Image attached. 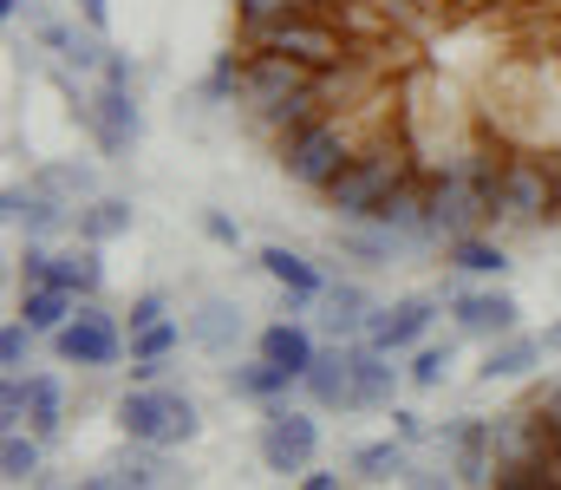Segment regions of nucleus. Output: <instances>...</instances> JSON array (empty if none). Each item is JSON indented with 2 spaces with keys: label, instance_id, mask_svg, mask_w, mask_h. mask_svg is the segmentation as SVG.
Wrapping results in <instances>:
<instances>
[{
  "label": "nucleus",
  "instance_id": "nucleus-41",
  "mask_svg": "<svg viewBox=\"0 0 561 490\" xmlns=\"http://www.w3.org/2000/svg\"><path fill=\"white\" fill-rule=\"evenodd\" d=\"M105 79H112V86H131V59H125V53H112V59H105Z\"/></svg>",
  "mask_w": 561,
  "mask_h": 490
},
{
  "label": "nucleus",
  "instance_id": "nucleus-11",
  "mask_svg": "<svg viewBox=\"0 0 561 490\" xmlns=\"http://www.w3.org/2000/svg\"><path fill=\"white\" fill-rule=\"evenodd\" d=\"M450 315H457V333H470V340H503V333H516L523 308H516V295L490 288V295H457Z\"/></svg>",
  "mask_w": 561,
  "mask_h": 490
},
{
  "label": "nucleus",
  "instance_id": "nucleus-39",
  "mask_svg": "<svg viewBox=\"0 0 561 490\" xmlns=\"http://www.w3.org/2000/svg\"><path fill=\"white\" fill-rule=\"evenodd\" d=\"M79 490H131V478H125L118 465H105V471H92V478H85Z\"/></svg>",
  "mask_w": 561,
  "mask_h": 490
},
{
  "label": "nucleus",
  "instance_id": "nucleus-36",
  "mask_svg": "<svg viewBox=\"0 0 561 490\" xmlns=\"http://www.w3.org/2000/svg\"><path fill=\"white\" fill-rule=\"evenodd\" d=\"M536 419H542V425H549V432L561 438V386H549V392H536Z\"/></svg>",
  "mask_w": 561,
  "mask_h": 490
},
{
  "label": "nucleus",
  "instance_id": "nucleus-9",
  "mask_svg": "<svg viewBox=\"0 0 561 490\" xmlns=\"http://www.w3.org/2000/svg\"><path fill=\"white\" fill-rule=\"evenodd\" d=\"M0 209H7V223H13L26 242H46V236L72 229V203L46 196L39 183H33V190H7V196H0Z\"/></svg>",
  "mask_w": 561,
  "mask_h": 490
},
{
  "label": "nucleus",
  "instance_id": "nucleus-21",
  "mask_svg": "<svg viewBox=\"0 0 561 490\" xmlns=\"http://www.w3.org/2000/svg\"><path fill=\"white\" fill-rule=\"evenodd\" d=\"M112 465L131 478V490H176V478H183V471L163 458V445H131V452L112 458Z\"/></svg>",
  "mask_w": 561,
  "mask_h": 490
},
{
  "label": "nucleus",
  "instance_id": "nucleus-16",
  "mask_svg": "<svg viewBox=\"0 0 561 490\" xmlns=\"http://www.w3.org/2000/svg\"><path fill=\"white\" fill-rule=\"evenodd\" d=\"M287 386H294V373L275 366L268 353H255V360H236V366H229V392H236V399H262V406H268V399H280Z\"/></svg>",
  "mask_w": 561,
  "mask_h": 490
},
{
  "label": "nucleus",
  "instance_id": "nucleus-33",
  "mask_svg": "<svg viewBox=\"0 0 561 490\" xmlns=\"http://www.w3.org/2000/svg\"><path fill=\"white\" fill-rule=\"evenodd\" d=\"M236 13H242V33H255V26H268L280 13H300L294 0H236Z\"/></svg>",
  "mask_w": 561,
  "mask_h": 490
},
{
  "label": "nucleus",
  "instance_id": "nucleus-7",
  "mask_svg": "<svg viewBox=\"0 0 561 490\" xmlns=\"http://www.w3.org/2000/svg\"><path fill=\"white\" fill-rule=\"evenodd\" d=\"M53 353H59L66 366H112V360L125 353V333H118V321H112L105 308L85 301L72 321L53 333Z\"/></svg>",
  "mask_w": 561,
  "mask_h": 490
},
{
  "label": "nucleus",
  "instance_id": "nucleus-35",
  "mask_svg": "<svg viewBox=\"0 0 561 490\" xmlns=\"http://www.w3.org/2000/svg\"><path fill=\"white\" fill-rule=\"evenodd\" d=\"M163 321V295H138L131 301V333H144V327H157Z\"/></svg>",
  "mask_w": 561,
  "mask_h": 490
},
{
  "label": "nucleus",
  "instance_id": "nucleus-14",
  "mask_svg": "<svg viewBox=\"0 0 561 490\" xmlns=\"http://www.w3.org/2000/svg\"><path fill=\"white\" fill-rule=\"evenodd\" d=\"M392 386H399V366H392V353H379V346L353 340V399H359V412H379V406H392Z\"/></svg>",
  "mask_w": 561,
  "mask_h": 490
},
{
  "label": "nucleus",
  "instance_id": "nucleus-30",
  "mask_svg": "<svg viewBox=\"0 0 561 490\" xmlns=\"http://www.w3.org/2000/svg\"><path fill=\"white\" fill-rule=\"evenodd\" d=\"M33 340H39V333L20 321V315L0 327V366H7V379H13V373H26V360H33Z\"/></svg>",
  "mask_w": 561,
  "mask_h": 490
},
{
  "label": "nucleus",
  "instance_id": "nucleus-15",
  "mask_svg": "<svg viewBox=\"0 0 561 490\" xmlns=\"http://www.w3.org/2000/svg\"><path fill=\"white\" fill-rule=\"evenodd\" d=\"M20 379V392H26V425H33V438H53L59 425H66V392H59V379H46V373H13Z\"/></svg>",
  "mask_w": 561,
  "mask_h": 490
},
{
  "label": "nucleus",
  "instance_id": "nucleus-3",
  "mask_svg": "<svg viewBox=\"0 0 561 490\" xmlns=\"http://www.w3.org/2000/svg\"><path fill=\"white\" fill-rule=\"evenodd\" d=\"M275 158H280V170H287L300 190H327L346 163L359 158V125H353V118H313L307 132L280 138Z\"/></svg>",
  "mask_w": 561,
  "mask_h": 490
},
{
  "label": "nucleus",
  "instance_id": "nucleus-13",
  "mask_svg": "<svg viewBox=\"0 0 561 490\" xmlns=\"http://www.w3.org/2000/svg\"><path fill=\"white\" fill-rule=\"evenodd\" d=\"M373 301H366V288H353V282H340V288H327L320 295V327L333 333V346H353V340H366V327H373Z\"/></svg>",
  "mask_w": 561,
  "mask_h": 490
},
{
  "label": "nucleus",
  "instance_id": "nucleus-2",
  "mask_svg": "<svg viewBox=\"0 0 561 490\" xmlns=\"http://www.w3.org/2000/svg\"><path fill=\"white\" fill-rule=\"evenodd\" d=\"M242 53H280V59H300L307 72H327V66L353 59V39L327 13H280L268 26L242 33Z\"/></svg>",
  "mask_w": 561,
  "mask_h": 490
},
{
  "label": "nucleus",
  "instance_id": "nucleus-38",
  "mask_svg": "<svg viewBox=\"0 0 561 490\" xmlns=\"http://www.w3.org/2000/svg\"><path fill=\"white\" fill-rule=\"evenodd\" d=\"M79 13H85V33H105L112 26V0H79Z\"/></svg>",
  "mask_w": 561,
  "mask_h": 490
},
{
  "label": "nucleus",
  "instance_id": "nucleus-46",
  "mask_svg": "<svg viewBox=\"0 0 561 490\" xmlns=\"http://www.w3.org/2000/svg\"><path fill=\"white\" fill-rule=\"evenodd\" d=\"M542 346H549V353H561V321L549 327V333H542Z\"/></svg>",
  "mask_w": 561,
  "mask_h": 490
},
{
  "label": "nucleus",
  "instance_id": "nucleus-6",
  "mask_svg": "<svg viewBox=\"0 0 561 490\" xmlns=\"http://www.w3.org/2000/svg\"><path fill=\"white\" fill-rule=\"evenodd\" d=\"M313 86V72L300 66V59H280V53H249V72H242V105L255 112V125L262 118H275L280 105L294 99V92H307Z\"/></svg>",
  "mask_w": 561,
  "mask_h": 490
},
{
  "label": "nucleus",
  "instance_id": "nucleus-20",
  "mask_svg": "<svg viewBox=\"0 0 561 490\" xmlns=\"http://www.w3.org/2000/svg\"><path fill=\"white\" fill-rule=\"evenodd\" d=\"M72 229H79V242L99 249V242H112V236L131 229V203H125V196H92V203L72 216Z\"/></svg>",
  "mask_w": 561,
  "mask_h": 490
},
{
  "label": "nucleus",
  "instance_id": "nucleus-47",
  "mask_svg": "<svg viewBox=\"0 0 561 490\" xmlns=\"http://www.w3.org/2000/svg\"><path fill=\"white\" fill-rule=\"evenodd\" d=\"M0 13H7V20H13V13H20V0H0Z\"/></svg>",
  "mask_w": 561,
  "mask_h": 490
},
{
  "label": "nucleus",
  "instance_id": "nucleus-43",
  "mask_svg": "<svg viewBox=\"0 0 561 490\" xmlns=\"http://www.w3.org/2000/svg\"><path fill=\"white\" fill-rule=\"evenodd\" d=\"M300 490H340V478H333V471H307V478H300Z\"/></svg>",
  "mask_w": 561,
  "mask_h": 490
},
{
  "label": "nucleus",
  "instance_id": "nucleus-18",
  "mask_svg": "<svg viewBox=\"0 0 561 490\" xmlns=\"http://www.w3.org/2000/svg\"><path fill=\"white\" fill-rule=\"evenodd\" d=\"M542 353H549L542 340H529V333H503V340H490V353H483L477 373H483V379H523Z\"/></svg>",
  "mask_w": 561,
  "mask_h": 490
},
{
  "label": "nucleus",
  "instance_id": "nucleus-37",
  "mask_svg": "<svg viewBox=\"0 0 561 490\" xmlns=\"http://www.w3.org/2000/svg\"><path fill=\"white\" fill-rule=\"evenodd\" d=\"M405 485H412V490H463L457 478H450V471H419V465L405 471Z\"/></svg>",
  "mask_w": 561,
  "mask_h": 490
},
{
  "label": "nucleus",
  "instance_id": "nucleus-10",
  "mask_svg": "<svg viewBox=\"0 0 561 490\" xmlns=\"http://www.w3.org/2000/svg\"><path fill=\"white\" fill-rule=\"evenodd\" d=\"M307 399L320 406V412H359V399H353V346H327L313 366H307Z\"/></svg>",
  "mask_w": 561,
  "mask_h": 490
},
{
  "label": "nucleus",
  "instance_id": "nucleus-24",
  "mask_svg": "<svg viewBox=\"0 0 561 490\" xmlns=\"http://www.w3.org/2000/svg\"><path fill=\"white\" fill-rule=\"evenodd\" d=\"M353 471H359L366 485L405 478V471H412V458H405V438H379V445H359V452H353Z\"/></svg>",
  "mask_w": 561,
  "mask_h": 490
},
{
  "label": "nucleus",
  "instance_id": "nucleus-40",
  "mask_svg": "<svg viewBox=\"0 0 561 490\" xmlns=\"http://www.w3.org/2000/svg\"><path fill=\"white\" fill-rule=\"evenodd\" d=\"M392 438H405V445L424 438V419H419V412H392Z\"/></svg>",
  "mask_w": 561,
  "mask_h": 490
},
{
  "label": "nucleus",
  "instance_id": "nucleus-32",
  "mask_svg": "<svg viewBox=\"0 0 561 490\" xmlns=\"http://www.w3.org/2000/svg\"><path fill=\"white\" fill-rule=\"evenodd\" d=\"M176 340H183V327H176V321L144 327V333H131V360H170V353H176Z\"/></svg>",
  "mask_w": 561,
  "mask_h": 490
},
{
  "label": "nucleus",
  "instance_id": "nucleus-23",
  "mask_svg": "<svg viewBox=\"0 0 561 490\" xmlns=\"http://www.w3.org/2000/svg\"><path fill=\"white\" fill-rule=\"evenodd\" d=\"M72 315H79V301L66 288H26V301H20V321L33 327V333H59Z\"/></svg>",
  "mask_w": 561,
  "mask_h": 490
},
{
  "label": "nucleus",
  "instance_id": "nucleus-12",
  "mask_svg": "<svg viewBox=\"0 0 561 490\" xmlns=\"http://www.w3.org/2000/svg\"><path fill=\"white\" fill-rule=\"evenodd\" d=\"M85 118H92V132H99V145H105V151H131V138H138L131 86H112V79H105V92L85 105Z\"/></svg>",
  "mask_w": 561,
  "mask_h": 490
},
{
  "label": "nucleus",
  "instance_id": "nucleus-48",
  "mask_svg": "<svg viewBox=\"0 0 561 490\" xmlns=\"http://www.w3.org/2000/svg\"><path fill=\"white\" fill-rule=\"evenodd\" d=\"M549 39H556V53H561V20H556V26H549Z\"/></svg>",
  "mask_w": 561,
  "mask_h": 490
},
{
  "label": "nucleus",
  "instance_id": "nucleus-5",
  "mask_svg": "<svg viewBox=\"0 0 561 490\" xmlns=\"http://www.w3.org/2000/svg\"><path fill=\"white\" fill-rule=\"evenodd\" d=\"M313 452H320V425L294 406H268L262 419V465L280 478H307L313 471Z\"/></svg>",
  "mask_w": 561,
  "mask_h": 490
},
{
  "label": "nucleus",
  "instance_id": "nucleus-22",
  "mask_svg": "<svg viewBox=\"0 0 561 490\" xmlns=\"http://www.w3.org/2000/svg\"><path fill=\"white\" fill-rule=\"evenodd\" d=\"M99 282H105V269H99V249H92V242L53 255V288H66L72 301H79V295H99Z\"/></svg>",
  "mask_w": 561,
  "mask_h": 490
},
{
  "label": "nucleus",
  "instance_id": "nucleus-17",
  "mask_svg": "<svg viewBox=\"0 0 561 490\" xmlns=\"http://www.w3.org/2000/svg\"><path fill=\"white\" fill-rule=\"evenodd\" d=\"M262 353H268L275 366H287L294 379H307V366L320 360V346H313V333H307V327H294V321H275V327H262Z\"/></svg>",
  "mask_w": 561,
  "mask_h": 490
},
{
  "label": "nucleus",
  "instance_id": "nucleus-42",
  "mask_svg": "<svg viewBox=\"0 0 561 490\" xmlns=\"http://www.w3.org/2000/svg\"><path fill=\"white\" fill-rule=\"evenodd\" d=\"M203 229H209V236H216V242H236V236H242V229H236V223H229V216H209V223H203Z\"/></svg>",
  "mask_w": 561,
  "mask_h": 490
},
{
  "label": "nucleus",
  "instance_id": "nucleus-4",
  "mask_svg": "<svg viewBox=\"0 0 561 490\" xmlns=\"http://www.w3.org/2000/svg\"><path fill=\"white\" fill-rule=\"evenodd\" d=\"M118 432L131 438V445H190L196 432H203V419H196V406L183 399V392H163V386H131L125 399H118Z\"/></svg>",
  "mask_w": 561,
  "mask_h": 490
},
{
  "label": "nucleus",
  "instance_id": "nucleus-1",
  "mask_svg": "<svg viewBox=\"0 0 561 490\" xmlns=\"http://www.w3.org/2000/svg\"><path fill=\"white\" fill-rule=\"evenodd\" d=\"M412 183V151H405V138H366L359 145V158L346 163L320 196H327V209L340 216V223H373L379 216V203L392 196V190H405Z\"/></svg>",
  "mask_w": 561,
  "mask_h": 490
},
{
  "label": "nucleus",
  "instance_id": "nucleus-27",
  "mask_svg": "<svg viewBox=\"0 0 561 490\" xmlns=\"http://www.w3.org/2000/svg\"><path fill=\"white\" fill-rule=\"evenodd\" d=\"M33 183H39L46 196L72 203V209H79V203H92V170H85V163H46V170H39Z\"/></svg>",
  "mask_w": 561,
  "mask_h": 490
},
{
  "label": "nucleus",
  "instance_id": "nucleus-31",
  "mask_svg": "<svg viewBox=\"0 0 561 490\" xmlns=\"http://www.w3.org/2000/svg\"><path fill=\"white\" fill-rule=\"evenodd\" d=\"M444 373H450V340H444V346H419V353H412V366H405V379H412L419 392L444 386Z\"/></svg>",
  "mask_w": 561,
  "mask_h": 490
},
{
  "label": "nucleus",
  "instance_id": "nucleus-45",
  "mask_svg": "<svg viewBox=\"0 0 561 490\" xmlns=\"http://www.w3.org/2000/svg\"><path fill=\"white\" fill-rule=\"evenodd\" d=\"M549 223H561V158H556V209H549Z\"/></svg>",
  "mask_w": 561,
  "mask_h": 490
},
{
  "label": "nucleus",
  "instance_id": "nucleus-8",
  "mask_svg": "<svg viewBox=\"0 0 561 490\" xmlns=\"http://www.w3.org/2000/svg\"><path fill=\"white\" fill-rule=\"evenodd\" d=\"M437 315V301L431 295H405V301H392V308H379L373 327H366V346H379V353H405V346H419L424 327Z\"/></svg>",
  "mask_w": 561,
  "mask_h": 490
},
{
  "label": "nucleus",
  "instance_id": "nucleus-44",
  "mask_svg": "<svg viewBox=\"0 0 561 490\" xmlns=\"http://www.w3.org/2000/svg\"><path fill=\"white\" fill-rule=\"evenodd\" d=\"M294 7H300V13H327V20H333V13H340L346 0H294Z\"/></svg>",
  "mask_w": 561,
  "mask_h": 490
},
{
  "label": "nucleus",
  "instance_id": "nucleus-26",
  "mask_svg": "<svg viewBox=\"0 0 561 490\" xmlns=\"http://www.w3.org/2000/svg\"><path fill=\"white\" fill-rule=\"evenodd\" d=\"M46 46H59V59L66 66H79V72H92V66H105L112 53H105V39L99 33H79V26H46Z\"/></svg>",
  "mask_w": 561,
  "mask_h": 490
},
{
  "label": "nucleus",
  "instance_id": "nucleus-34",
  "mask_svg": "<svg viewBox=\"0 0 561 490\" xmlns=\"http://www.w3.org/2000/svg\"><path fill=\"white\" fill-rule=\"evenodd\" d=\"M0 419H7V432H20V425H26V392H20V379H7V386H0Z\"/></svg>",
  "mask_w": 561,
  "mask_h": 490
},
{
  "label": "nucleus",
  "instance_id": "nucleus-28",
  "mask_svg": "<svg viewBox=\"0 0 561 490\" xmlns=\"http://www.w3.org/2000/svg\"><path fill=\"white\" fill-rule=\"evenodd\" d=\"M450 269H463V275H503V269H510V255H503V242L463 236V242H450Z\"/></svg>",
  "mask_w": 561,
  "mask_h": 490
},
{
  "label": "nucleus",
  "instance_id": "nucleus-19",
  "mask_svg": "<svg viewBox=\"0 0 561 490\" xmlns=\"http://www.w3.org/2000/svg\"><path fill=\"white\" fill-rule=\"evenodd\" d=\"M262 269L275 275L280 288H287V295H300V301H320V295H327V282H320V269H313L307 255H294V249H280V242H268V249H262Z\"/></svg>",
  "mask_w": 561,
  "mask_h": 490
},
{
  "label": "nucleus",
  "instance_id": "nucleus-25",
  "mask_svg": "<svg viewBox=\"0 0 561 490\" xmlns=\"http://www.w3.org/2000/svg\"><path fill=\"white\" fill-rule=\"evenodd\" d=\"M190 333H196L209 353H229V346H236V333H242V308H229V301H203V308H196V321H190Z\"/></svg>",
  "mask_w": 561,
  "mask_h": 490
},
{
  "label": "nucleus",
  "instance_id": "nucleus-29",
  "mask_svg": "<svg viewBox=\"0 0 561 490\" xmlns=\"http://www.w3.org/2000/svg\"><path fill=\"white\" fill-rule=\"evenodd\" d=\"M0 478H7V485H33V478H39V438L7 432V445H0Z\"/></svg>",
  "mask_w": 561,
  "mask_h": 490
}]
</instances>
